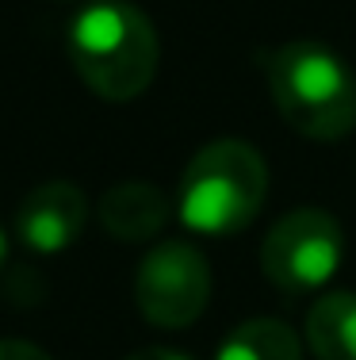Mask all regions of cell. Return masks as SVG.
<instances>
[{
	"label": "cell",
	"mask_w": 356,
	"mask_h": 360,
	"mask_svg": "<svg viewBox=\"0 0 356 360\" xmlns=\"http://www.w3.org/2000/svg\"><path fill=\"white\" fill-rule=\"evenodd\" d=\"M134 299L146 322L161 330H184L207 311L211 264L188 242H161L138 264Z\"/></svg>",
	"instance_id": "5"
},
{
	"label": "cell",
	"mask_w": 356,
	"mask_h": 360,
	"mask_svg": "<svg viewBox=\"0 0 356 360\" xmlns=\"http://www.w3.org/2000/svg\"><path fill=\"white\" fill-rule=\"evenodd\" d=\"M4 257H8V234H4V226H0V264H4Z\"/></svg>",
	"instance_id": "12"
},
{
	"label": "cell",
	"mask_w": 356,
	"mask_h": 360,
	"mask_svg": "<svg viewBox=\"0 0 356 360\" xmlns=\"http://www.w3.org/2000/svg\"><path fill=\"white\" fill-rule=\"evenodd\" d=\"M268 92L287 127L318 142H337L356 127V81L322 42H287L265 58Z\"/></svg>",
	"instance_id": "2"
},
{
	"label": "cell",
	"mask_w": 356,
	"mask_h": 360,
	"mask_svg": "<svg viewBox=\"0 0 356 360\" xmlns=\"http://www.w3.org/2000/svg\"><path fill=\"white\" fill-rule=\"evenodd\" d=\"M345 257V234L322 207L287 211L261 242V269L279 291L303 295L322 288Z\"/></svg>",
	"instance_id": "4"
},
{
	"label": "cell",
	"mask_w": 356,
	"mask_h": 360,
	"mask_svg": "<svg viewBox=\"0 0 356 360\" xmlns=\"http://www.w3.org/2000/svg\"><path fill=\"white\" fill-rule=\"evenodd\" d=\"M70 58L100 100L126 104L142 96L157 73V31L150 15L126 0H96L73 20Z\"/></svg>",
	"instance_id": "1"
},
{
	"label": "cell",
	"mask_w": 356,
	"mask_h": 360,
	"mask_svg": "<svg viewBox=\"0 0 356 360\" xmlns=\"http://www.w3.org/2000/svg\"><path fill=\"white\" fill-rule=\"evenodd\" d=\"M215 360H303V345L287 322L249 319L218 345Z\"/></svg>",
	"instance_id": "9"
},
{
	"label": "cell",
	"mask_w": 356,
	"mask_h": 360,
	"mask_svg": "<svg viewBox=\"0 0 356 360\" xmlns=\"http://www.w3.org/2000/svg\"><path fill=\"white\" fill-rule=\"evenodd\" d=\"M169 195L150 180H123L100 195L96 215L115 242H150L169 222Z\"/></svg>",
	"instance_id": "7"
},
{
	"label": "cell",
	"mask_w": 356,
	"mask_h": 360,
	"mask_svg": "<svg viewBox=\"0 0 356 360\" xmlns=\"http://www.w3.org/2000/svg\"><path fill=\"white\" fill-rule=\"evenodd\" d=\"M0 360H50L46 353H42L39 345H31V341H0Z\"/></svg>",
	"instance_id": "10"
},
{
	"label": "cell",
	"mask_w": 356,
	"mask_h": 360,
	"mask_svg": "<svg viewBox=\"0 0 356 360\" xmlns=\"http://www.w3.org/2000/svg\"><path fill=\"white\" fill-rule=\"evenodd\" d=\"M126 360H188V356H184V353H173V349L154 345V349H138V353H131Z\"/></svg>",
	"instance_id": "11"
},
{
	"label": "cell",
	"mask_w": 356,
	"mask_h": 360,
	"mask_svg": "<svg viewBox=\"0 0 356 360\" xmlns=\"http://www.w3.org/2000/svg\"><path fill=\"white\" fill-rule=\"evenodd\" d=\"M268 195V165L249 142L218 139L196 150L180 176V219L199 234L245 230Z\"/></svg>",
	"instance_id": "3"
},
{
	"label": "cell",
	"mask_w": 356,
	"mask_h": 360,
	"mask_svg": "<svg viewBox=\"0 0 356 360\" xmlns=\"http://www.w3.org/2000/svg\"><path fill=\"white\" fill-rule=\"evenodd\" d=\"M307 341L318 360H356V295L334 291L307 314Z\"/></svg>",
	"instance_id": "8"
},
{
	"label": "cell",
	"mask_w": 356,
	"mask_h": 360,
	"mask_svg": "<svg viewBox=\"0 0 356 360\" xmlns=\"http://www.w3.org/2000/svg\"><path fill=\"white\" fill-rule=\"evenodd\" d=\"M84 219H88V200L70 180H46L31 188L27 200L15 211V230L20 242L35 253H62L81 238Z\"/></svg>",
	"instance_id": "6"
}]
</instances>
